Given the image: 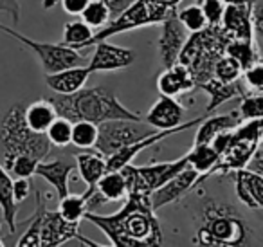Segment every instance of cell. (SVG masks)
<instances>
[{"mask_svg": "<svg viewBox=\"0 0 263 247\" xmlns=\"http://www.w3.org/2000/svg\"><path fill=\"white\" fill-rule=\"evenodd\" d=\"M124 200L123 207L114 215L87 211L83 220L98 225L112 245H161L162 233L152 206V195H126Z\"/></svg>", "mask_w": 263, "mask_h": 247, "instance_id": "1", "label": "cell"}, {"mask_svg": "<svg viewBox=\"0 0 263 247\" xmlns=\"http://www.w3.org/2000/svg\"><path fill=\"white\" fill-rule=\"evenodd\" d=\"M58 116L74 121L85 119L99 125L108 119H141L139 112L126 109L119 101L114 91L106 87L80 89L72 94H54L51 96Z\"/></svg>", "mask_w": 263, "mask_h": 247, "instance_id": "2", "label": "cell"}, {"mask_svg": "<svg viewBox=\"0 0 263 247\" xmlns=\"http://www.w3.org/2000/svg\"><path fill=\"white\" fill-rule=\"evenodd\" d=\"M24 109L26 107L22 105L11 107L0 121V143L4 148V157L27 153L42 161L51 152V143L45 134L31 130Z\"/></svg>", "mask_w": 263, "mask_h": 247, "instance_id": "3", "label": "cell"}, {"mask_svg": "<svg viewBox=\"0 0 263 247\" xmlns=\"http://www.w3.org/2000/svg\"><path fill=\"white\" fill-rule=\"evenodd\" d=\"M177 15V6L162 2V0H134L123 13L112 19L103 29L96 31L92 38V45L96 42L108 40L116 34L126 33V31L139 29L146 26H157L166 19Z\"/></svg>", "mask_w": 263, "mask_h": 247, "instance_id": "4", "label": "cell"}, {"mask_svg": "<svg viewBox=\"0 0 263 247\" xmlns=\"http://www.w3.org/2000/svg\"><path fill=\"white\" fill-rule=\"evenodd\" d=\"M263 137V119H245L233 130L231 141L223 153H220L218 163L211 170L215 173H229L247 166L252 153L259 148Z\"/></svg>", "mask_w": 263, "mask_h": 247, "instance_id": "5", "label": "cell"}, {"mask_svg": "<svg viewBox=\"0 0 263 247\" xmlns=\"http://www.w3.org/2000/svg\"><path fill=\"white\" fill-rule=\"evenodd\" d=\"M247 229L236 213L229 207L213 206L205 211V222L200 227L197 242L202 245H240L245 242Z\"/></svg>", "mask_w": 263, "mask_h": 247, "instance_id": "6", "label": "cell"}, {"mask_svg": "<svg viewBox=\"0 0 263 247\" xmlns=\"http://www.w3.org/2000/svg\"><path fill=\"white\" fill-rule=\"evenodd\" d=\"M0 31L6 34H9L11 38L18 40L20 44H24L27 49L36 55V58L40 60L42 69L45 74H52L58 73V70L69 69V67H76V65H83V56L80 51L72 47H67L62 42L60 44H51V42H36L33 38L26 37V34H20L18 31L11 29V27L4 26L0 22Z\"/></svg>", "mask_w": 263, "mask_h": 247, "instance_id": "7", "label": "cell"}, {"mask_svg": "<svg viewBox=\"0 0 263 247\" xmlns=\"http://www.w3.org/2000/svg\"><path fill=\"white\" fill-rule=\"evenodd\" d=\"M155 128L141 119H108L99 123V134L96 141V152L105 157L116 153L117 150L139 141L146 135L154 134Z\"/></svg>", "mask_w": 263, "mask_h": 247, "instance_id": "8", "label": "cell"}, {"mask_svg": "<svg viewBox=\"0 0 263 247\" xmlns=\"http://www.w3.org/2000/svg\"><path fill=\"white\" fill-rule=\"evenodd\" d=\"M70 240H80L85 245H101L98 242L85 238L80 233V224L74 222H67L62 215L56 211L45 209L44 218H42V227H40V245H62Z\"/></svg>", "mask_w": 263, "mask_h": 247, "instance_id": "9", "label": "cell"}, {"mask_svg": "<svg viewBox=\"0 0 263 247\" xmlns=\"http://www.w3.org/2000/svg\"><path fill=\"white\" fill-rule=\"evenodd\" d=\"M94 55L88 62V70L90 74L94 73H114L130 67L136 62V52L132 49L119 47V45L110 44L108 40L96 42Z\"/></svg>", "mask_w": 263, "mask_h": 247, "instance_id": "10", "label": "cell"}, {"mask_svg": "<svg viewBox=\"0 0 263 247\" xmlns=\"http://www.w3.org/2000/svg\"><path fill=\"white\" fill-rule=\"evenodd\" d=\"M161 26V37L157 40L159 58H161V63L164 67H172L173 63L179 62L180 52H182L184 45L190 38V31L180 24L177 15L166 19Z\"/></svg>", "mask_w": 263, "mask_h": 247, "instance_id": "11", "label": "cell"}, {"mask_svg": "<svg viewBox=\"0 0 263 247\" xmlns=\"http://www.w3.org/2000/svg\"><path fill=\"white\" fill-rule=\"evenodd\" d=\"M198 179H200V173H198L197 170H193V168H190V166L184 168L175 177L166 181L164 184L159 186V188L152 193V206H154V209L159 211L161 207L170 206V204L182 199L190 189L198 186Z\"/></svg>", "mask_w": 263, "mask_h": 247, "instance_id": "12", "label": "cell"}, {"mask_svg": "<svg viewBox=\"0 0 263 247\" xmlns=\"http://www.w3.org/2000/svg\"><path fill=\"white\" fill-rule=\"evenodd\" d=\"M146 123L155 130H168L184 123V107L177 98L162 96L146 114Z\"/></svg>", "mask_w": 263, "mask_h": 247, "instance_id": "13", "label": "cell"}, {"mask_svg": "<svg viewBox=\"0 0 263 247\" xmlns=\"http://www.w3.org/2000/svg\"><path fill=\"white\" fill-rule=\"evenodd\" d=\"M220 29L227 38H252V4H226Z\"/></svg>", "mask_w": 263, "mask_h": 247, "instance_id": "14", "label": "cell"}, {"mask_svg": "<svg viewBox=\"0 0 263 247\" xmlns=\"http://www.w3.org/2000/svg\"><path fill=\"white\" fill-rule=\"evenodd\" d=\"M74 170H76V163H70V161L63 159V157H58V159H52V161H40L34 175H38L45 182H49L60 200L70 193L69 179Z\"/></svg>", "mask_w": 263, "mask_h": 247, "instance_id": "15", "label": "cell"}, {"mask_svg": "<svg viewBox=\"0 0 263 247\" xmlns=\"http://www.w3.org/2000/svg\"><path fill=\"white\" fill-rule=\"evenodd\" d=\"M157 89L162 96L179 98V96L195 89L193 73H191L190 67L180 62L173 63L172 67H164L161 76L157 78Z\"/></svg>", "mask_w": 263, "mask_h": 247, "instance_id": "16", "label": "cell"}, {"mask_svg": "<svg viewBox=\"0 0 263 247\" xmlns=\"http://www.w3.org/2000/svg\"><path fill=\"white\" fill-rule=\"evenodd\" d=\"M234 173V193L251 209H263V175L241 168Z\"/></svg>", "mask_w": 263, "mask_h": 247, "instance_id": "17", "label": "cell"}, {"mask_svg": "<svg viewBox=\"0 0 263 247\" xmlns=\"http://www.w3.org/2000/svg\"><path fill=\"white\" fill-rule=\"evenodd\" d=\"M187 153L182 155L180 159L175 161H166V163H152L146 164V166H137V171H139L141 179L146 184V188L150 189L152 193L162 186L166 181H170L172 177H175L179 171H182L184 168H187Z\"/></svg>", "mask_w": 263, "mask_h": 247, "instance_id": "18", "label": "cell"}, {"mask_svg": "<svg viewBox=\"0 0 263 247\" xmlns=\"http://www.w3.org/2000/svg\"><path fill=\"white\" fill-rule=\"evenodd\" d=\"M90 70L85 65L69 67V69L58 70V73L45 74V83L54 94H72L85 87Z\"/></svg>", "mask_w": 263, "mask_h": 247, "instance_id": "19", "label": "cell"}, {"mask_svg": "<svg viewBox=\"0 0 263 247\" xmlns=\"http://www.w3.org/2000/svg\"><path fill=\"white\" fill-rule=\"evenodd\" d=\"M240 125V117L233 114H215V116H205L197 125V134H195L193 145H211L213 137L223 130H233Z\"/></svg>", "mask_w": 263, "mask_h": 247, "instance_id": "20", "label": "cell"}, {"mask_svg": "<svg viewBox=\"0 0 263 247\" xmlns=\"http://www.w3.org/2000/svg\"><path fill=\"white\" fill-rule=\"evenodd\" d=\"M197 87L202 89L209 98V103L205 105V114L215 112L220 105L227 103L229 99L236 98V96H240V98L243 96L240 89H238V81H234V83H226V81L216 80L215 76L197 83Z\"/></svg>", "mask_w": 263, "mask_h": 247, "instance_id": "21", "label": "cell"}, {"mask_svg": "<svg viewBox=\"0 0 263 247\" xmlns=\"http://www.w3.org/2000/svg\"><path fill=\"white\" fill-rule=\"evenodd\" d=\"M0 211H2V220L8 225L9 233L16 231V213H18V204L13 199V177L4 164H0Z\"/></svg>", "mask_w": 263, "mask_h": 247, "instance_id": "22", "label": "cell"}, {"mask_svg": "<svg viewBox=\"0 0 263 247\" xmlns=\"http://www.w3.org/2000/svg\"><path fill=\"white\" fill-rule=\"evenodd\" d=\"M76 170L87 186H96L106 173V157L99 152H81L76 155Z\"/></svg>", "mask_w": 263, "mask_h": 247, "instance_id": "23", "label": "cell"}, {"mask_svg": "<svg viewBox=\"0 0 263 247\" xmlns=\"http://www.w3.org/2000/svg\"><path fill=\"white\" fill-rule=\"evenodd\" d=\"M24 116H26V121L31 130L45 134L49 125L58 117V112H56L51 99L44 98V99H38V101L31 103V105H27L26 109H24Z\"/></svg>", "mask_w": 263, "mask_h": 247, "instance_id": "24", "label": "cell"}, {"mask_svg": "<svg viewBox=\"0 0 263 247\" xmlns=\"http://www.w3.org/2000/svg\"><path fill=\"white\" fill-rule=\"evenodd\" d=\"M220 155L211 145H193V148L187 152V164L190 168L197 170L200 173L198 184L204 182L211 175V170L218 163Z\"/></svg>", "mask_w": 263, "mask_h": 247, "instance_id": "25", "label": "cell"}, {"mask_svg": "<svg viewBox=\"0 0 263 247\" xmlns=\"http://www.w3.org/2000/svg\"><path fill=\"white\" fill-rule=\"evenodd\" d=\"M96 31L88 26L83 20H70L65 24L63 27V38L62 44L67 47H72L76 51L85 47H90L92 45V38H94Z\"/></svg>", "mask_w": 263, "mask_h": 247, "instance_id": "26", "label": "cell"}, {"mask_svg": "<svg viewBox=\"0 0 263 247\" xmlns=\"http://www.w3.org/2000/svg\"><path fill=\"white\" fill-rule=\"evenodd\" d=\"M223 55L236 60L241 65V69L259 60L258 49H256L252 38H229L223 45Z\"/></svg>", "mask_w": 263, "mask_h": 247, "instance_id": "27", "label": "cell"}, {"mask_svg": "<svg viewBox=\"0 0 263 247\" xmlns=\"http://www.w3.org/2000/svg\"><path fill=\"white\" fill-rule=\"evenodd\" d=\"M98 191L105 197L108 202L126 199V179L121 170H108L96 184Z\"/></svg>", "mask_w": 263, "mask_h": 247, "instance_id": "28", "label": "cell"}, {"mask_svg": "<svg viewBox=\"0 0 263 247\" xmlns=\"http://www.w3.org/2000/svg\"><path fill=\"white\" fill-rule=\"evenodd\" d=\"M88 211L87 206V195L81 193V195H65L63 199H60L58 204V213L65 218L67 222H74V224H80L85 218Z\"/></svg>", "mask_w": 263, "mask_h": 247, "instance_id": "29", "label": "cell"}, {"mask_svg": "<svg viewBox=\"0 0 263 247\" xmlns=\"http://www.w3.org/2000/svg\"><path fill=\"white\" fill-rule=\"evenodd\" d=\"M99 134V125L92 123V121L78 119L72 123V137H70V145L81 150H90L96 146Z\"/></svg>", "mask_w": 263, "mask_h": 247, "instance_id": "30", "label": "cell"}, {"mask_svg": "<svg viewBox=\"0 0 263 247\" xmlns=\"http://www.w3.org/2000/svg\"><path fill=\"white\" fill-rule=\"evenodd\" d=\"M45 213V202L42 200L40 191H36V211L31 217L29 227L26 229L18 240V247H38L40 245V227H42V218Z\"/></svg>", "mask_w": 263, "mask_h": 247, "instance_id": "31", "label": "cell"}, {"mask_svg": "<svg viewBox=\"0 0 263 247\" xmlns=\"http://www.w3.org/2000/svg\"><path fill=\"white\" fill-rule=\"evenodd\" d=\"M80 16H81V20L87 22L94 31L103 29V27L112 20V15H110V9L105 0H90Z\"/></svg>", "mask_w": 263, "mask_h": 247, "instance_id": "32", "label": "cell"}, {"mask_svg": "<svg viewBox=\"0 0 263 247\" xmlns=\"http://www.w3.org/2000/svg\"><path fill=\"white\" fill-rule=\"evenodd\" d=\"M45 135H47L51 146L65 148V146L70 145V137H72V121L63 116H58L49 125V128L45 130Z\"/></svg>", "mask_w": 263, "mask_h": 247, "instance_id": "33", "label": "cell"}, {"mask_svg": "<svg viewBox=\"0 0 263 247\" xmlns=\"http://www.w3.org/2000/svg\"><path fill=\"white\" fill-rule=\"evenodd\" d=\"M40 163V159L33 155H27V153H18V155L6 157V170L13 175V177H26L31 179L36 171V166Z\"/></svg>", "mask_w": 263, "mask_h": 247, "instance_id": "34", "label": "cell"}, {"mask_svg": "<svg viewBox=\"0 0 263 247\" xmlns=\"http://www.w3.org/2000/svg\"><path fill=\"white\" fill-rule=\"evenodd\" d=\"M241 73H243V69H241L240 63L227 55H222L213 65V76L220 81H226V83L240 81Z\"/></svg>", "mask_w": 263, "mask_h": 247, "instance_id": "35", "label": "cell"}, {"mask_svg": "<svg viewBox=\"0 0 263 247\" xmlns=\"http://www.w3.org/2000/svg\"><path fill=\"white\" fill-rule=\"evenodd\" d=\"M177 19L180 20V24H182L190 33H198V31L208 27V20H205V15H204V11H202L200 4L187 6V8L177 11Z\"/></svg>", "mask_w": 263, "mask_h": 247, "instance_id": "36", "label": "cell"}, {"mask_svg": "<svg viewBox=\"0 0 263 247\" xmlns=\"http://www.w3.org/2000/svg\"><path fill=\"white\" fill-rule=\"evenodd\" d=\"M238 114L241 119H263V91L259 94L241 96Z\"/></svg>", "mask_w": 263, "mask_h": 247, "instance_id": "37", "label": "cell"}, {"mask_svg": "<svg viewBox=\"0 0 263 247\" xmlns=\"http://www.w3.org/2000/svg\"><path fill=\"white\" fill-rule=\"evenodd\" d=\"M200 8L208 20V26H220L226 9V2L222 0H200Z\"/></svg>", "mask_w": 263, "mask_h": 247, "instance_id": "38", "label": "cell"}, {"mask_svg": "<svg viewBox=\"0 0 263 247\" xmlns=\"http://www.w3.org/2000/svg\"><path fill=\"white\" fill-rule=\"evenodd\" d=\"M241 78L247 83V87H251L252 91H263V62L256 60L254 63H251L249 67H245Z\"/></svg>", "mask_w": 263, "mask_h": 247, "instance_id": "39", "label": "cell"}, {"mask_svg": "<svg viewBox=\"0 0 263 247\" xmlns=\"http://www.w3.org/2000/svg\"><path fill=\"white\" fill-rule=\"evenodd\" d=\"M31 181L26 177H15L13 179V199L16 204H22L27 197L31 195Z\"/></svg>", "mask_w": 263, "mask_h": 247, "instance_id": "40", "label": "cell"}, {"mask_svg": "<svg viewBox=\"0 0 263 247\" xmlns=\"http://www.w3.org/2000/svg\"><path fill=\"white\" fill-rule=\"evenodd\" d=\"M90 0H60L62 9L70 16H80Z\"/></svg>", "mask_w": 263, "mask_h": 247, "instance_id": "41", "label": "cell"}, {"mask_svg": "<svg viewBox=\"0 0 263 247\" xmlns=\"http://www.w3.org/2000/svg\"><path fill=\"white\" fill-rule=\"evenodd\" d=\"M0 13H8L13 24L20 22V4L18 0H0Z\"/></svg>", "mask_w": 263, "mask_h": 247, "instance_id": "42", "label": "cell"}, {"mask_svg": "<svg viewBox=\"0 0 263 247\" xmlns=\"http://www.w3.org/2000/svg\"><path fill=\"white\" fill-rule=\"evenodd\" d=\"M252 27L263 38V0L252 4Z\"/></svg>", "mask_w": 263, "mask_h": 247, "instance_id": "43", "label": "cell"}, {"mask_svg": "<svg viewBox=\"0 0 263 247\" xmlns=\"http://www.w3.org/2000/svg\"><path fill=\"white\" fill-rule=\"evenodd\" d=\"M233 130H234V128H233ZM233 130H223V132H220L218 135H215V137H213L211 146L216 150V152H218V155H220V153H223V150L227 148V145H229V141H231V135H233Z\"/></svg>", "mask_w": 263, "mask_h": 247, "instance_id": "44", "label": "cell"}, {"mask_svg": "<svg viewBox=\"0 0 263 247\" xmlns=\"http://www.w3.org/2000/svg\"><path fill=\"white\" fill-rule=\"evenodd\" d=\"M245 168L251 170V171H254V173L263 175V148H258L254 153H252V157L249 159V163Z\"/></svg>", "mask_w": 263, "mask_h": 247, "instance_id": "45", "label": "cell"}, {"mask_svg": "<svg viewBox=\"0 0 263 247\" xmlns=\"http://www.w3.org/2000/svg\"><path fill=\"white\" fill-rule=\"evenodd\" d=\"M106 2V6H108V9H110V15L116 19L119 13H123L124 9L128 8V6L134 2V0H105Z\"/></svg>", "mask_w": 263, "mask_h": 247, "instance_id": "46", "label": "cell"}, {"mask_svg": "<svg viewBox=\"0 0 263 247\" xmlns=\"http://www.w3.org/2000/svg\"><path fill=\"white\" fill-rule=\"evenodd\" d=\"M60 0H42V6H44L45 9H51L54 4H58Z\"/></svg>", "mask_w": 263, "mask_h": 247, "instance_id": "47", "label": "cell"}, {"mask_svg": "<svg viewBox=\"0 0 263 247\" xmlns=\"http://www.w3.org/2000/svg\"><path fill=\"white\" fill-rule=\"evenodd\" d=\"M226 4H252V0H222Z\"/></svg>", "mask_w": 263, "mask_h": 247, "instance_id": "48", "label": "cell"}, {"mask_svg": "<svg viewBox=\"0 0 263 247\" xmlns=\"http://www.w3.org/2000/svg\"><path fill=\"white\" fill-rule=\"evenodd\" d=\"M162 2H168V4L177 6V4H179V2H182V0H162Z\"/></svg>", "mask_w": 263, "mask_h": 247, "instance_id": "49", "label": "cell"}, {"mask_svg": "<svg viewBox=\"0 0 263 247\" xmlns=\"http://www.w3.org/2000/svg\"><path fill=\"white\" fill-rule=\"evenodd\" d=\"M0 247H4V240H2V236H0Z\"/></svg>", "mask_w": 263, "mask_h": 247, "instance_id": "50", "label": "cell"}, {"mask_svg": "<svg viewBox=\"0 0 263 247\" xmlns=\"http://www.w3.org/2000/svg\"><path fill=\"white\" fill-rule=\"evenodd\" d=\"M261 145H263V137H261Z\"/></svg>", "mask_w": 263, "mask_h": 247, "instance_id": "51", "label": "cell"}]
</instances>
